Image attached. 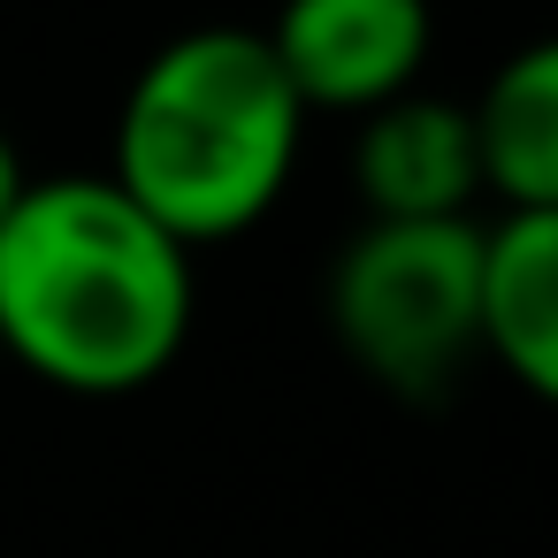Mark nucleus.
I'll list each match as a JSON object with an SVG mask.
<instances>
[{"label":"nucleus","mask_w":558,"mask_h":558,"mask_svg":"<svg viewBox=\"0 0 558 558\" xmlns=\"http://www.w3.org/2000/svg\"><path fill=\"white\" fill-rule=\"evenodd\" d=\"M329 329L398 398H436L482 352V230L367 222L329 268Z\"/></svg>","instance_id":"nucleus-3"},{"label":"nucleus","mask_w":558,"mask_h":558,"mask_svg":"<svg viewBox=\"0 0 558 558\" xmlns=\"http://www.w3.org/2000/svg\"><path fill=\"white\" fill-rule=\"evenodd\" d=\"M24 184H32V177H24V154H16L9 131H0V222H9V207L24 199Z\"/></svg>","instance_id":"nucleus-8"},{"label":"nucleus","mask_w":558,"mask_h":558,"mask_svg":"<svg viewBox=\"0 0 558 558\" xmlns=\"http://www.w3.org/2000/svg\"><path fill=\"white\" fill-rule=\"evenodd\" d=\"M199 291L192 253L100 177H39L0 222V360L77 398L177 367Z\"/></svg>","instance_id":"nucleus-1"},{"label":"nucleus","mask_w":558,"mask_h":558,"mask_svg":"<svg viewBox=\"0 0 558 558\" xmlns=\"http://www.w3.org/2000/svg\"><path fill=\"white\" fill-rule=\"evenodd\" d=\"M428 47V0H283L268 24V54L283 62L306 116H375L405 100Z\"/></svg>","instance_id":"nucleus-4"},{"label":"nucleus","mask_w":558,"mask_h":558,"mask_svg":"<svg viewBox=\"0 0 558 558\" xmlns=\"http://www.w3.org/2000/svg\"><path fill=\"white\" fill-rule=\"evenodd\" d=\"M306 108L253 24H199L146 54L116 108L108 184L131 192L184 253L245 238L299 169Z\"/></svg>","instance_id":"nucleus-2"},{"label":"nucleus","mask_w":558,"mask_h":558,"mask_svg":"<svg viewBox=\"0 0 558 558\" xmlns=\"http://www.w3.org/2000/svg\"><path fill=\"white\" fill-rule=\"evenodd\" d=\"M466 116L482 146V192H497L512 215L558 207V32L505 54Z\"/></svg>","instance_id":"nucleus-7"},{"label":"nucleus","mask_w":558,"mask_h":558,"mask_svg":"<svg viewBox=\"0 0 558 558\" xmlns=\"http://www.w3.org/2000/svg\"><path fill=\"white\" fill-rule=\"evenodd\" d=\"M352 184L367 222H459L482 192V146L474 116L436 93H405L375 116H360Z\"/></svg>","instance_id":"nucleus-5"},{"label":"nucleus","mask_w":558,"mask_h":558,"mask_svg":"<svg viewBox=\"0 0 558 558\" xmlns=\"http://www.w3.org/2000/svg\"><path fill=\"white\" fill-rule=\"evenodd\" d=\"M482 352L558 405V207L482 230Z\"/></svg>","instance_id":"nucleus-6"}]
</instances>
